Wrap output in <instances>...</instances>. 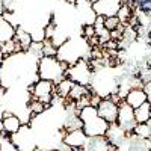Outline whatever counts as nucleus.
Listing matches in <instances>:
<instances>
[{"instance_id": "obj_1", "label": "nucleus", "mask_w": 151, "mask_h": 151, "mask_svg": "<svg viewBox=\"0 0 151 151\" xmlns=\"http://www.w3.org/2000/svg\"><path fill=\"white\" fill-rule=\"evenodd\" d=\"M79 118L82 121V130L88 137L104 136L109 127V122L98 116L97 109L94 106H85L79 110Z\"/></svg>"}, {"instance_id": "obj_2", "label": "nucleus", "mask_w": 151, "mask_h": 151, "mask_svg": "<svg viewBox=\"0 0 151 151\" xmlns=\"http://www.w3.org/2000/svg\"><path fill=\"white\" fill-rule=\"evenodd\" d=\"M68 65L60 62L56 56H41L38 59V77L52 83H59L65 79V71Z\"/></svg>"}, {"instance_id": "obj_3", "label": "nucleus", "mask_w": 151, "mask_h": 151, "mask_svg": "<svg viewBox=\"0 0 151 151\" xmlns=\"http://www.w3.org/2000/svg\"><path fill=\"white\" fill-rule=\"evenodd\" d=\"M92 76H94V70L91 68L89 62L86 59H79L73 65H68L65 71L67 79H70L76 85H82V86H89L92 82Z\"/></svg>"}, {"instance_id": "obj_4", "label": "nucleus", "mask_w": 151, "mask_h": 151, "mask_svg": "<svg viewBox=\"0 0 151 151\" xmlns=\"http://www.w3.org/2000/svg\"><path fill=\"white\" fill-rule=\"evenodd\" d=\"M55 94V83L48 80H36L30 88H29V97L33 100H38L41 103L52 104V98Z\"/></svg>"}, {"instance_id": "obj_5", "label": "nucleus", "mask_w": 151, "mask_h": 151, "mask_svg": "<svg viewBox=\"0 0 151 151\" xmlns=\"http://www.w3.org/2000/svg\"><path fill=\"white\" fill-rule=\"evenodd\" d=\"M116 124L125 132V133H132L133 127L137 124L133 115V107H130L127 103L122 101L118 104V115H116Z\"/></svg>"}, {"instance_id": "obj_6", "label": "nucleus", "mask_w": 151, "mask_h": 151, "mask_svg": "<svg viewBox=\"0 0 151 151\" xmlns=\"http://www.w3.org/2000/svg\"><path fill=\"white\" fill-rule=\"evenodd\" d=\"M122 5V0H97L92 3V11L98 17H115L118 9Z\"/></svg>"}, {"instance_id": "obj_7", "label": "nucleus", "mask_w": 151, "mask_h": 151, "mask_svg": "<svg viewBox=\"0 0 151 151\" xmlns=\"http://www.w3.org/2000/svg\"><path fill=\"white\" fill-rule=\"evenodd\" d=\"M97 113L100 118H103L106 122H116V115H118V104H115L113 101L106 97V98H101L100 103L97 104Z\"/></svg>"}, {"instance_id": "obj_8", "label": "nucleus", "mask_w": 151, "mask_h": 151, "mask_svg": "<svg viewBox=\"0 0 151 151\" xmlns=\"http://www.w3.org/2000/svg\"><path fill=\"white\" fill-rule=\"evenodd\" d=\"M88 141V136L83 133L82 129H76V130H70L65 132L62 136V142L70 148H83V145Z\"/></svg>"}, {"instance_id": "obj_9", "label": "nucleus", "mask_w": 151, "mask_h": 151, "mask_svg": "<svg viewBox=\"0 0 151 151\" xmlns=\"http://www.w3.org/2000/svg\"><path fill=\"white\" fill-rule=\"evenodd\" d=\"M2 124H3V130L6 134H14L20 130V127L23 125L21 119L12 112L5 110L3 113V118H2Z\"/></svg>"}, {"instance_id": "obj_10", "label": "nucleus", "mask_w": 151, "mask_h": 151, "mask_svg": "<svg viewBox=\"0 0 151 151\" xmlns=\"http://www.w3.org/2000/svg\"><path fill=\"white\" fill-rule=\"evenodd\" d=\"M124 101L127 103L130 107L136 109V107H139L142 103L148 101V98H147L145 92L142 91V88H133V89H130L127 94H125Z\"/></svg>"}, {"instance_id": "obj_11", "label": "nucleus", "mask_w": 151, "mask_h": 151, "mask_svg": "<svg viewBox=\"0 0 151 151\" xmlns=\"http://www.w3.org/2000/svg\"><path fill=\"white\" fill-rule=\"evenodd\" d=\"M15 36V26L9 23L6 18L0 17V44L14 40Z\"/></svg>"}, {"instance_id": "obj_12", "label": "nucleus", "mask_w": 151, "mask_h": 151, "mask_svg": "<svg viewBox=\"0 0 151 151\" xmlns=\"http://www.w3.org/2000/svg\"><path fill=\"white\" fill-rule=\"evenodd\" d=\"M14 40L17 41V44L20 45L21 48V52H27L30 44H32V38H30V33L24 29V27H15V36H14Z\"/></svg>"}, {"instance_id": "obj_13", "label": "nucleus", "mask_w": 151, "mask_h": 151, "mask_svg": "<svg viewBox=\"0 0 151 151\" xmlns=\"http://www.w3.org/2000/svg\"><path fill=\"white\" fill-rule=\"evenodd\" d=\"M133 115H134V119H136V122H137V124L150 121V118H151V107H150V101H145V103H142L139 107L133 109Z\"/></svg>"}, {"instance_id": "obj_14", "label": "nucleus", "mask_w": 151, "mask_h": 151, "mask_svg": "<svg viewBox=\"0 0 151 151\" xmlns=\"http://www.w3.org/2000/svg\"><path fill=\"white\" fill-rule=\"evenodd\" d=\"M132 133H133L134 137H137V139H141V141L150 139V136H151V121L136 124L133 127V130H132Z\"/></svg>"}, {"instance_id": "obj_15", "label": "nucleus", "mask_w": 151, "mask_h": 151, "mask_svg": "<svg viewBox=\"0 0 151 151\" xmlns=\"http://www.w3.org/2000/svg\"><path fill=\"white\" fill-rule=\"evenodd\" d=\"M73 86H74V83L70 80V79H62L59 83H56L55 85V94L58 95V97H60L62 100H65L67 97H68V94H70V91L73 89Z\"/></svg>"}, {"instance_id": "obj_16", "label": "nucleus", "mask_w": 151, "mask_h": 151, "mask_svg": "<svg viewBox=\"0 0 151 151\" xmlns=\"http://www.w3.org/2000/svg\"><path fill=\"white\" fill-rule=\"evenodd\" d=\"M0 52H2L3 56H12V55L21 53V48H20V45L17 44L15 40H11L8 42L0 44Z\"/></svg>"}, {"instance_id": "obj_17", "label": "nucleus", "mask_w": 151, "mask_h": 151, "mask_svg": "<svg viewBox=\"0 0 151 151\" xmlns=\"http://www.w3.org/2000/svg\"><path fill=\"white\" fill-rule=\"evenodd\" d=\"M116 17H118V20H119V23L121 24H127L129 21H130V18L133 17V9L127 5V3H124V0H122V5H121V8L118 9V12H116Z\"/></svg>"}, {"instance_id": "obj_18", "label": "nucleus", "mask_w": 151, "mask_h": 151, "mask_svg": "<svg viewBox=\"0 0 151 151\" xmlns=\"http://www.w3.org/2000/svg\"><path fill=\"white\" fill-rule=\"evenodd\" d=\"M104 27L110 32V30H115V29H118V26H119V20H118V17L115 15V17H107V18H104Z\"/></svg>"}, {"instance_id": "obj_19", "label": "nucleus", "mask_w": 151, "mask_h": 151, "mask_svg": "<svg viewBox=\"0 0 151 151\" xmlns=\"http://www.w3.org/2000/svg\"><path fill=\"white\" fill-rule=\"evenodd\" d=\"M3 12H5V9H3V0H0V17L3 15Z\"/></svg>"}, {"instance_id": "obj_20", "label": "nucleus", "mask_w": 151, "mask_h": 151, "mask_svg": "<svg viewBox=\"0 0 151 151\" xmlns=\"http://www.w3.org/2000/svg\"><path fill=\"white\" fill-rule=\"evenodd\" d=\"M33 151H50L47 148H33Z\"/></svg>"}, {"instance_id": "obj_21", "label": "nucleus", "mask_w": 151, "mask_h": 151, "mask_svg": "<svg viewBox=\"0 0 151 151\" xmlns=\"http://www.w3.org/2000/svg\"><path fill=\"white\" fill-rule=\"evenodd\" d=\"M71 151H85V150H83V148H73Z\"/></svg>"}, {"instance_id": "obj_22", "label": "nucleus", "mask_w": 151, "mask_h": 151, "mask_svg": "<svg viewBox=\"0 0 151 151\" xmlns=\"http://www.w3.org/2000/svg\"><path fill=\"white\" fill-rule=\"evenodd\" d=\"M88 2H91V3H94V2H97V0H88Z\"/></svg>"}]
</instances>
